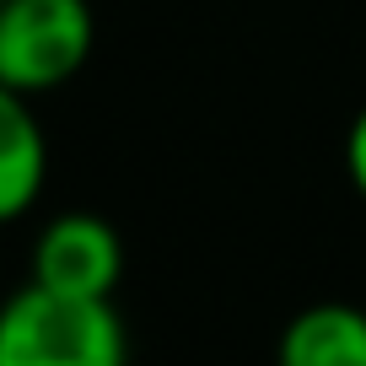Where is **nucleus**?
Returning <instances> with one entry per match:
<instances>
[{
  "label": "nucleus",
  "instance_id": "obj_1",
  "mask_svg": "<svg viewBox=\"0 0 366 366\" xmlns=\"http://www.w3.org/2000/svg\"><path fill=\"white\" fill-rule=\"evenodd\" d=\"M129 350L114 297L22 286L0 302V366H119Z\"/></svg>",
  "mask_w": 366,
  "mask_h": 366
},
{
  "label": "nucleus",
  "instance_id": "obj_2",
  "mask_svg": "<svg viewBox=\"0 0 366 366\" xmlns=\"http://www.w3.org/2000/svg\"><path fill=\"white\" fill-rule=\"evenodd\" d=\"M86 0H0V81L22 97L65 86L92 59Z\"/></svg>",
  "mask_w": 366,
  "mask_h": 366
},
{
  "label": "nucleus",
  "instance_id": "obj_3",
  "mask_svg": "<svg viewBox=\"0 0 366 366\" xmlns=\"http://www.w3.org/2000/svg\"><path fill=\"white\" fill-rule=\"evenodd\" d=\"M119 274H124V242L92 210H70L54 216L38 232L33 248V280L54 291H76V297H114Z\"/></svg>",
  "mask_w": 366,
  "mask_h": 366
},
{
  "label": "nucleus",
  "instance_id": "obj_4",
  "mask_svg": "<svg viewBox=\"0 0 366 366\" xmlns=\"http://www.w3.org/2000/svg\"><path fill=\"white\" fill-rule=\"evenodd\" d=\"M49 178V140L38 114L16 86L0 81V227L33 210L38 189Z\"/></svg>",
  "mask_w": 366,
  "mask_h": 366
},
{
  "label": "nucleus",
  "instance_id": "obj_5",
  "mask_svg": "<svg viewBox=\"0 0 366 366\" xmlns=\"http://www.w3.org/2000/svg\"><path fill=\"white\" fill-rule=\"evenodd\" d=\"M280 361L286 366H366V312L350 307V302L302 307L280 329Z\"/></svg>",
  "mask_w": 366,
  "mask_h": 366
},
{
  "label": "nucleus",
  "instance_id": "obj_6",
  "mask_svg": "<svg viewBox=\"0 0 366 366\" xmlns=\"http://www.w3.org/2000/svg\"><path fill=\"white\" fill-rule=\"evenodd\" d=\"M345 172H350L355 194L366 199V108H361V114H355L350 135H345Z\"/></svg>",
  "mask_w": 366,
  "mask_h": 366
}]
</instances>
